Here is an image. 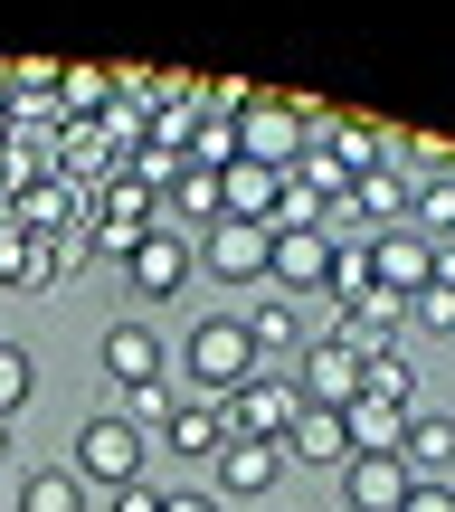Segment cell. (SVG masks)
Segmentation results:
<instances>
[{
    "label": "cell",
    "instance_id": "obj_1",
    "mask_svg": "<svg viewBox=\"0 0 455 512\" xmlns=\"http://www.w3.org/2000/svg\"><path fill=\"white\" fill-rule=\"evenodd\" d=\"M181 361H190V380H200L209 399L247 389V380H256V342H247V313H209V323H190Z\"/></svg>",
    "mask_w": 455,
    "mask_h": 512
},
{
    "label": "cell",
    "instance_id": "obj_2",
    "mask_svg": "<svg viewBox=\"0 0 455 512\" xmlns=\"http://www.w3.org/2000/svg\"><path fill=\"white\" fill-rule=\"evenodd\" d=\"M313 143V114L304 95H256L237 114V162H266V171H294V152Z\"/></svg>",
    "mask_w": 455,
    "mask_h": 512
},
{
    "label": "cell",
    "instance_id": "obj_3",
    "mask_svg": "<svg viewBox=\"0 0 455 512\" xmlns=\"http://www.w3.org/2000/svg\"><path fill=\"white\" fill-rule=\"evenodd\" d=\"M76 475L86 484H143V427H133L124 408H95V418L76 427Z\"/></svg>",
    "mask_w": 455,
    "mask_h": 512
},
{
    "label": "cell",
    "instance_id": "obj_4",
    "mask_svg": "<svg viewBox=\"0 0 455 512\" xmlns=\"http://www.w3.org/2000/svg\"><path fill=\"white\" fill-rule=\"evenodd\" d=\"M266 275H275V294H294V304L323 294L332 285V238L323 228H275L266 238Z\"/></svg>",
    "mask_w": 455,
    "mask_h": 512
},
{
    "label": "cell",
    "instance_id": "obj_5",
    "mask_svg": "<svg viewBox=\"0 0 455 512\" xmlns=\"http://www.w3.org/2000/svg\"><path fill=\"white\" fill-rule=\"evenodd\" d=\"M294 408H304V389H294V380H275V370H256L247 389H228V418H237V437H256V446H285Z\"/></svg>",
    "mask_w": 455,
    "mask_h": 512
},
{
    "label": "cell",
    "instance_id": "obj_6",
    "mask_svg": "<svg viewBox=\"0 0 455 512\" xmlns=\"http://www.w3.org/2000/svg\"><path fill=\"white\" fill-rule=\"evenodd\" d=\"M361 247H370V285H380V294H399V304L427 285V275H437V238H408V228H370Z\"/></svg>",
    "mask_w": 455,
    "mask_h": 512
},
{
    "label": "cell",
    "instance_id": "obj_7",
    "mask_svg": "<svg viewBox=\"0 0 455 512\" xmlns=\"http://www.w3.org/2000/svg\"><path fill=\"white\" fill-rule=\"evenodd\" d=\"M190 266H200V256H190L181 238H171L162 219H152V228H143V247L124 256V275H133V294H143V304H171V294L190 285Z\"/></svg>",
    "mask_w": 455,
    "mask_h": 512
},
{
    "label": "cell",
    "instance_id": "obj_8",
    "mask_svg": "<svg viewBox=\"0 0 455 512\" xmlns=\"http://www.w3.org/2000/svg\"><path fill=\"white\" fill-rule=\"evenodd\" d=\"M399 332H408V304H399V294H380V285H370L361 304H342L332 342H342V351H361V361H380V351H399Z\"/></svg>",
    "mask_w": 455,
    "mask_h": 512
},
{
    "label": "cell",
    "instance_id": "obj_9",
    "mask_svg": "<svg viewBox=\"0 0 455 512\" xmlns=\"http://www.w3.org/2000/svg\"><path fill=\"white\" fill-rule=\"evenodd\" d=\"M162 361H171V351H162V332H152V323H133V313L105 332V380L124 389V399H133V389H162Z\"/></svg>",
    "mask_w": 455,
    "mask_h": 512
},
{
    "label": "cell",
    "instance_id": "obj_10",
    "mask_svg": "<svg viewBox=\"0 0 455 512\" xmlns=\"http://www.w3.org/2000/svg\"><path fill=\"white\" fill-rule=\"evenodd\" d=\"M228 437H237V418H228V399H209V389L162 408V446H171V456H219Z\"/></svg>",
    "mask_w": 455,
    "mask_h": 512
},
{
    "label": "cell",
    "instance_id": "obj_11",
    "mask_svg": "<svg viewBox=\"0 0 455 512\" xmlns=\"http://www.w3.org/2000/svg\"><path fill=\"white\" fill-rule=\"evenodd\" d=\"M266 238L275 228H256V219H219L200 238V266L219 275V285H256V275H266Z\"/></svg>",
    "mask_w": 455,
    "mask_h": 512
},
{
    "label": "cell",
    "instance_id": "obj_12",
    "mask_svg": "<svg viewBox=\"0 0 455 512\" xmlns=\"http://www.w3.org/2000/svg\"><path fill=\"white\" fill-rule=\"evenodd\" d=\"M294 389H304V408H342L351 389H361V351H342L332 332H313V342H304V370H294Z\"/></svg>",
    "mask_w": 455,
    "mask_h": 512
},
{
    "label": "cell",
    "instance_id": "obj_13",
    "mask_svg": "<svg viewBox=\"0 0 455 512\" xmlns=\"http://www.w3.org/2000/svg\"><path fill=\"white\" fill-rule=\"evenodd\" d=\"M399 465H408L418 484H446V475H455V418H446V408H408Z\"/></svg>",
    "mask_w": 455,
    "mask_h": 512
},
{
    "label": "cell",
    "instance_id": "obj_14",
    "mask_svg": "<svg viewBox=\"0 0 455 512\" xmlns=\"http://www.w3.org/2000/svg\"><path fill=\"white\" fill-rule=\"evenodd\" d=\"M408 484H418V475H408L399 456H342V503L351 512H399Z\"/></svg>",
    "mask_w": 455,
    "mask_h": 512
},
{
    "label": "cell",
    "instance_id": "obj_15",
    "mask_svg": "<svg viewBox=\"0 0 455 512\" xmlns=\"http://www.w3.org/2000/svg\"><path fill=\"white\" fill-rule=\"evenodd\" d=\"M408 200H418V171H361V181H351V219L361 228H399L408 219Z\"/></svg>",
    "mask_w": 455,
    "mask_h": 512
},
{
    "label": "cell",
    "instance_id": "obj_16",
    "mask_svg": "<svg viewBox=\"0 0 455 512\" xmlns=\"http://www.w3.org/2000/svg\"><path fill=\"white\" fill-rule=\"evenodd\" d=\"M351 437H342V408H294L285 427V465H342Z\"/></svg>",
    "mask_w": 455,
    "mask_h": 512
},
{
    "label": "cell",
    "instance_id": "obj_17",
    "mask_svg": "<svg viewBox=\"0 0 455 512\" xmlns=\"http://www.w3.org/2000/svg\"><path fill=\"white\" fill-rule=\"evenodd\" d=\"M209 465H219V484H228V494H275V475H285V446L228 437V446H219V456H209Z\"/></svg>",
    "mask_w": 455,
    "mask_h": 512
},
{
    "label": "cell",
    "instance_id": "obj_18",
    "mask_svg": "<svg viewBox=\"0 0 455 512\" xmlns=\"http://www.w3.org/2000/svg\"><path fill=\"white\" fill-rule=\"evenodd\" d=\"M275 190H285V171H266V162H228V171H219V200H228V219H256V228H275Z\"/></svg>",
    "mask_w": 455,
    "mask_h": 512
},
{
    "label": "cell",
    "instance_id": "obj_19",
    "mask_svg": "<svg viewBox=\"0 0 455 512\" xmlns=\"http://www.w3.org/2000/svg\"><path fill=\"white\" fill-rule=\"evenodd\" d=\"M342 437H351V456H399V437H408V408L342 399Z\"/></svg>",
    "mask_w": 455,
    "mask_h": 512
},
{
    "label": "cell",
    "instance_id": "obj_20",
    "mask_svg": "<svg viewBox=\"0 0 455 512\" xmlns=\"http://www.w3.org/2000/svg\"><path fill=\"white\" fill-rule=\"evenodd\" d=\"M0 285L48 294V285H57V247H48V238H19V228H10V238H0Z\"/></svg>",
    "mask_w": 455,
    "mask_h": 512
},
{
    "label": "cell",
    "instance_id": "obj_21",
    "mask_svg": "<svg viewBox=\"0 0 455 512\" xmlns=\"http://www.w3.org/2000/svg\"><path fill=\"white\" fill-rule=\"evenodd\" d=\"M247 342L256 351H304L313 332H304V304H294V294H266V304L247 313Z\"/></svg>",
    "mask_w": 455,
    "mask_h": 512
},
{
    "label": "cell",
    "instance_id": "obj_22",
    "mask_svg": "<svg viewBox=\"0 0 455 512\" xmlns=\"http://www.w3.org/2000/svg\"><path fill=\"white\" fill-rule=\"evenodd\" d=\"M19 512H86V475H76V465H38V475H19Z\"/></svg>",
    "mask_w": 455,
    "mask_h": 512
},
{
    "label": "cell",
    "instance_id": "obj_23",
    "mask_svg": "<svg viewBox=\"0 0 455 512\" xmlns=\"http://www.w3.org/2000/svg\"><path fill=\"white\" fill-rule=\"evenodd\" d=\"M105 105H114V67H67L57 76V114L67 124H95Z\"/></svg>",
    "mask_w": 455,
    "mask_h": 512
},
{
    "label": "cell",
    "instance_id": "obj_24",
    "mask_svg": "<svg viewBox=\"0 0 455 512\" xmlns=\"http://www.w3.org/2000/svg\"><path fill=\"white\" fill-rule=\"evenodd\" d=\"M162 200L181 209V219H200V228H219V219H228V200H219V171H200V162H181V181H171Z\"/></svg>",
    "mask_w": 455,
    "mask_h": 512
},
{
    "label": "cell",
    "instance_id": "obj_25",
    "mask_svg": "<svg viewBox=\"0 0 455 512\" xmlns=\"http://www.w3.org/2000/svg\"><path fill=\"white\" fill-rule=\"evenodd\" d=\"M285 181H304L313 200H351V171H342V152H332V143H304V152H294V171H285Z\"/></svg>",
    "mask_w": 455,
    "mask_h": 512
},
{
    "label": "cell",
    "instance_id": "obj_26",
    "mask_svg": "<svg viewBox=\"0 0 455 512\" xmlns=\"http://www.w3.org/2000/svg\"><path fill=\"white\" fill-rule=\"evenodd\" d=\"M323 143L342 152V171H351V181H361V171H380V162H389V133H370V124H342V114H332V124H323Z\"/></svg>",
    "mask_w": 455,
    "mask_h": 512
},
{
    "label": "cell",
    "instance_id": "obj_27",
    "mask_svg": "<svg viewBox=\"0 0 455 512\" xmlns=\"http://www.w3.org/2000/svg\"><path fill=\"white\" fill-rule=\"evenodd\" d=\"M351 399H380V408H418V380H408L399 351H380V361H361V389Z\"/></svg>",
    "mask_w": 455,
    "mask_h": 512
},
{
    "label": "cell",
    "instance_id": "obj_28",
    "mask_svg": "<svg viewBox=\"0 0 455 512\" xmlns=\"http://www.w3.org/2000/svg\"><path fill=\"white\" fill-rule=\"evenodd\" d=\"M408 219H418V228H437V238H455V171H437V181H418Z\"/></svg>",
    "mask_w": 455,
    "mask_h": 512
},
{
    "label": "cell",
    "instance_id": "obj_29",
    "mask_svg": "<svg viewBox=\"0 0 455 512\" xmlns=\"http://www.w3.org/2000/svg\"><path fill=\"white\" fill-rule=\"evenodd\" d=\"M29 389H38L29 351H19V342H0V418H19V408H29Z\"/></svg>",
    "mask_w": 455,
    "mask_h": 512
},
{
    "label": "cell",
    "instance_id": "obj_30",
    "mask_svg": "<svg viewBox=\"0 0 455 512\" xmlns=\"http://www.w3.org/2000/svg\"><path fill=\"white\" fill-rule=\"evenodd\" d=\"M323 294H342V304H361V294H370V247H361V238L332 247V285H323Z\"/></svg>",
    "mask_w": 455,
    "mask_h": 512
},
{
    "label": "cell",
    "instance_id": "obj_31",
    "mask_svg": "<svg viewBox=\"0 0 455 512\" xmlns=\"http://www.w3.org/2000/svg\"><path fill=\"white\" fill-rule=\"evenodd\" d=\"M408 323H427V332H455V285H437V275H427V285L408 294Z\"/></svg>",
    "mask_w": 455,
    "mask_h": 512
},
{
    "label": "cell",
    "instance_id": "obj_32",
    "mask_svg": "<svg viewBox=\"0 0 455 512\" xmlns=\"http://www.w3.org/2000/svg\"><path fill=\"white\" fill-rule=\"evenodd\" d=\"M399 143H408V162H418V171H455V143H446V133H399Z\"/></svg>",
    "mask_w": 455,
    "mask_h": 512
},
{
    "label": "cell",
    "instance_id": "obj_33",
    "mask_svg": "<svg viewBox=\"0 0 455 512\" xmlns=\"http://www.w3.org/2000/svg\"><path fill=\"white\" fill-rule=\"evenodd\" d=\"M399 512H455V484H408Z\"/></svg>",
    "mask_w": 455,
    "mask_h": 512
},
{
    "label": "cell",
    "instance_id": "obj_34",
    "mask_svg": "<svg viewBox=\"0 0 455 512\" xmlns=\"http://www.w3.org/2000/svg\"><path fill=\"white\" fill-rule=\"evenodd\" d=\"M114 512H162V484H114Z\"/></svg>",
    "mask_w": 455,
    "mask_h": 512
},
{
    "label": "cell",
    "instance_id": "obj_35",
    "mask_svg": "<svg viewBox=\"0 0 455 512\" xmlns=\"http://www.w3.org/2000/svg\"><path fill=\"white\" fill-rule=\"evenodd\" d=\"M162 512H219V494H162Z\"/></svg>",
    "mask_w": 455,
    "mask_h": 512
},
{
    "label": "cell",
    "instance_id": "obj_36",
    "mask_svg": "<svg viewBox=\"0 0 455 512\" xmlns=\"http://www.w3.org/2000/svg\"><path fill=\"white\" fill-rule=\"evenodd\" d=\"M0 475H10V418H0Z\"/></svg>",
    "mask_w": 455,
    "mask_h": 512
},
{
    "label": "cell",
    "instance_id": "obj_37",
    "mask_svg": "<svg viewBox=\"0 0 455 512\" xmlns=\"http://www.w3.org/2000/svg\"><path fill=\"white\" fill-rule=\"evenodd\" d=\"M0 124H10V86H0Z\"/></svg>",
    "mask_w": 455,
    "mask_h": 512
},
{
    "label": "cell",
    "instance_id": "obj_38",
    "mask_svg": "<svg viewBox=\"0 0 455 512\" xmlns=\"http://www.w3.org/2000/svg\"><path fill=\"white\" fill-rule=\"evenodd\" d=\"M437 247H446V256H455V238H437Z\"/></svg>",
    "mask_w": 455,
    "mask_h": 512
}]
</instances>
